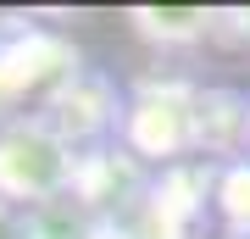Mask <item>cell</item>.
<instances>
[{"label": "cell", "instance_id": "cell-9", "mask_svg": "<svg viewBox=\"0 0 250 239\" xmlns=\"http://www.w3.org/2000/svg\"><path fill=\"white\" fill-rule=\"evenodd\" d=\"M211 44H228V50H250V6H217Z\"/></svg>", "mask_w": 250, "mask_h": 239}, {"label": "cell", "instance_id": "cell-7", "mask_svg": "<svg viewBox=\"0 0 250 239\" xmlns=\"http://www.w3.org/2000/svg\"><path fill=\"white\" fill-rule=\"evenodd\" d=\"M83 217L72 200L45 206V212H22V239H83Z\"/></svg>", "mask_w": 250, "mask_h": 239}, {"label": "cell", "instance_id": "cell-4", "mask_svg": "<svg viewBox=\"0 0 250 239\" xmlns=\"http://www.w3.org/2000/svg\"><path fill=\"white\" fill-rule=\"evenodd\" d=\"M250 156V95L228 84H200L195 100V161L228 167Z\"/></svg>", "mask_w": 250, "mask_h": 239}, {"label": "cell", "instance_id": "cell-8", "mask_svg": "<svg viewBox=\"0 0 250 239\" xmlns=\"http://www.w3.org/2000/svg\"><path fill=\"white\" fill-rule=\"evenodd\" d=\"M28 106H34V95H28V84L17 78V67H11V62H6V50H0V128L17 123Z\"/></svg>", "mask_w": 250, "mask_h": 239}, {"label": "cell", "instance_id": "cell-5", "mask_svg": "<svg viewBox=\"0 0 250 239\" xmlns=\"http://www.w3.org/2000/svg\"><path fill=\"white\" fill-rule=\"evenodd\" d=\"M123 22L134 28V39H145L150 50H195V44H211V22L217 6H128Z\"/></svg>", "mask_w": 250, "mask_h": 239}, {"label": "cell", "instance_id": "cell-3", "mask_svg": "<svg viewBox=\"0 0 250 239\" xmlns=\"http://www.w3.org/2000/svg\"><path fill=\"white\" fill-rule=\"evenodd\" d=\"M34 111L62 133L72 151H95V145H111L117 139V123H123V89H117V78H106V72L78 67L72 78L56 84L50 95H39Z\"/></svg>", "mask_w": 250, "mask_h": 239}, {"label": "cell", "instance_id": "cell-2", "mask_svg": "<svg viewBox=\"0 0 250 239\" xmlns=\"http://www.w3.org/2000/svg\"><path fill=\"white\" fill-rule=\"evenodd\" d=\"M72 161L78 151L62 133L39 111H22L17 123L0 128V206H11V212L62 206L72 189Z\"/></svg>", "mask_w": 250, "mask_h": 239}, {"label": "cell", "instance_id": "cell-6", "mask_svg": "<svg viewBox=\"0 0 250 239\" xmlns=\"http://www.w3.org/2000/svg\"><path fill=\"white\" fill-rule=\"evenodd\" d=\"M211 212H217V222H223V239H250V156L217 167Z\"/></svg>", "mask_w": 250, "mask_h": 239}, {"label": "cell", "instance_id": "cell-1", "mask_svg": "<svg viewBox=\"0 0 250 239\" xmlns=\"http://www.w3.org/2000/svg\"><path fill=\"white\" fill-rule=\"evenodd\" d=\"M195 100H200V84L189 72H145V78H134L123 89L117 145L145 173L195 161Z\"/></svg>", "mask_w": 250, "mask_h": 239}, {"label": "cell", "instance_id": "cell-10", "mask_svg": "<svg viewBox=\"0 0 250 239\" xmlns=\"http://www.w3.org/2000/svg\"><path fill=\"white\" fill-rule=\"evenodd\" d=\"M0 239H22V212L0 206Z\"/></svg>", "mask_w": 250, "mask_h": 239}]
</instances>
